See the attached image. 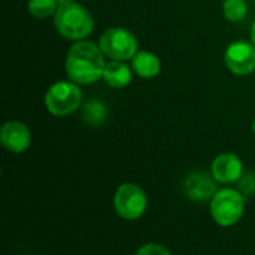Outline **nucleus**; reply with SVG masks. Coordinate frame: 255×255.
<instances>
[{"label":"nucleus","mask_w":255,"mask_h":255,"mask_svg":"<svg viewBox=\"0 0 255 255\" xmlns=\"http://www.w3.org/2000/svg\"><path fill=\"white\" fill-rule=\"evenodd\" d=\"M82 90L81 85L73 81H57L45 93V108L54 117H67L82 106Z\"/></svg>","instance_id":"3"},{"label":"nucleus","mask_w":255,"mask_h":255,"mask_svg":"<svg viewBox=\"0 0 255 255\" xmlns=\"http://www.w3.org/2000/svg\"><path fill=\"white\" fill-rule=\"evenodd\" d=\"M75 0H58V7H61V6H66V4H70V3H73Z\"/></svg>","instance_id":"18"},{"label":"nucleus","mask_w":255,"mask_h":255,"mask_svg":"<svg viewBox=\"0 0 255 255\" xmlns=\"http://www.w3.org/2000/svg\"><path fill=\"white\" fill-rule=\"evenodd\" d=\"M239 182V191L245 196H251L255 193V173L248 172L244 173L242 178L238 181Z\"/></svg>","instance_id":"16"},{"label":"nucleus","mask_w":255,"mask_h":255,"mask_svg":"<svg viewBox=\"0 0 255 255\" xmlns=\"http://www.w3.org/2000/svg\"><path fill=\"white\" fill-rule=\"evenodd\" d=\"M253 131H254V134H255V120H254V123H253Z\"/></svg>","instance_id":"20"},{"label":"nucleus","mask_w":255,"mask_h":255,"mask_svg":"<svg viewBox=\"0 0 255 255\" xmlns=\"http://www.w3.org/2000/svg\"><path fill=\"white\" fill-rule=\"evenodd\" d=\"M81 118L85 124L91 127L102 126L108 118V109L106 105L100 100H88L81 106Z\"/></svg>","instance_id":"13"},{"label":"nucleus","mask_w":255,"mask_h":255,"mask_svg":"<svg viewBox=\"0 0 255 255\" xmlns=\"http://www.w3.org/2000/svg\"><path fill=\"white\" fill-rule=\"evenodd\" d=\"M99 46L108 58L118 61H130L139 51L136 36L124 27L108 28L100 36Z\"/></svg>","instance_id":"5"},{"label":"nucleus","mask_w":255,"mask_h":255,"mask_svg":"<svg viewBox=\"0 0 255 255\" xmlns=\"http://www.w3.org/2000/svg\"><path fill=\"white\" fill-rule=\"evenodd\" d=\"M0 142L4 149L13 154L25 152L31 143V133L28 127L16 120H9L1 126Z\"/></svg>","instance_id":"8"},{"label":"nucleus","mask_w":255,"mask_h":255,"mask_svg":"<svg viewBox=\"0 0 255 255\" xmlns=\"http://www.w3.org/2000/svg\"><path fill=\"white\" fill-rule=\"evenodd\" d=\"M133 72L143 79H152L160 75L161 72V61L160 58L149 51H137V54L131 60Z\"/></svg>","instance_id":"12"},{"label":"nucleus","mask_w":255,"mask_h":255,"mask_svg":"<svg viewBox=\"0 0 255 255\" xmlns=\"http://www.w3.org/2000/svg\"><path fill=\"white\" fill-rule=\"evenodd\" d=\"M134 255H172L169 253L167 248H164L163 245L158 244H146L143 247H140L137 250V253Z\"/></svg>","instance_id":"17"},{"label":"nucleus","mask_w":255,"mask_h":255,"mask_svg":"<svg viewBox=\"0 0 255 255\" xmlns=\"http://www.w3.org/2000/svg\"><path fill=\"white\" fill-rule=\"evenodd\" d=\"M217 181L206 172H193L184 181V193L190 200L206 202L217 194Z\"/></svg>","instance_id":"10"},{"label":"nucleus","mask_w":255,"mask_h":255,"mask_svg":"<svg viewBox=\"0 0 255 255\" xmlns=\"http://www.w3.org/2000/svg\"><path fill=\"white\" fill-rule=\"evenodd\" d=\"M148 199L145 191L131 182H126L120 185L114 196V208L115 212L123 218L128 221H134L143 215L146 211Z\"/></svg>","instance_id":"6"},{"label":"nucleus","mask_w":255,"mask_h":255,"mask_svg":"<svg viewBox=\"0 0 255 255\" xmlns=\"http://www.w3.org/2000/svg\"><path fill=\"white\" fill-rule=\"evenodd\" d=\"M58 10V0H28V12L39 19L54 16Z\"/></svg>","instance_id":"14"},{"label":"nucleus","mask_w":255,"mask_h":255,"mask_svg":"<svg viewBox=\"0 0 255 255\" xmlns=\"http://www.w3.org/2000/svg\"><path fill=\"white\" fill-rule=\"evenodd\" d=\"M227 69L236 76H248L255 72V45L247 40L230 43L224 52Z\"/></svg>","instance_id":"7"},{"label":"nucleus","mask_w":255,"mask_h":255,"mask_svg":"<svg viewBox=\"0 0 255 255\" xmlns=\"http://www.w3.org/2000/svg\"><path fill=\"white\" fill-rule=\"evenodd\" d=\"M106 55L102 52L99 43L91 40L75 42L66 55L67 79L78 85H90L103 78L106 67Z\"/></svg>","instance_id":"1"},{"label":"nucleus","mask_w":255,"mask_h":255,"mask_svg":"<svg viewBox=\"0 0 255 255\" xmlns=\"http://www.w3.org/2000/svg\"><path fill=\"white\" fill-rule=\"evenodd\" d=\"M245 212V197L239 190L223 188L211 200V217L221 227H232Z\"/></svg>","instance_id":"4"},{"label":"nucleus","mask_w":255,"mask_h":255,"mask_svg":"<svg viewBox=\"0 0 255 255\" xmlns=\"http://www.w3.org/2000/svg\"><path fill=\"white\" fill-rule=\"evenodd\" d=\"M102 79L112 88H126L131 84L133 69L127 64V61L111 60L106 63Z\"/></svg>","instance_id":"11"},{"label":"nucleus","mask_w":255,"mask_h":255,"mask_svg":"<svg viewBox=\"0 0 255 255\" xmlns=\"http://www.w3.org/2000/svg\"><path fill=\"white\" fill-rule=\"evenodd\" d=\"M224 16L232 22H239L245 19L248 13V6L245 0H226L223 4Z\"/></svg>","instance_id":"15"},{"label":"nucleus","mask_w":255,"mask_h":255,"mask_svg":"<svg viewBox=\"0 0 255 255\" xmlns=\"http://www.w3.org/2000/svg\"><path fill=\"white\" fill-rule=\"evenodd\" d=\"M211 175L218 184H235L244 175L242 160L233 152H223L214 158L211 164Z\"/></svg>","instance_id":"9"},{"label":"nucleus","mask_w":255,"mask_h":255,"mask_svg":"<svg viewBox=\"0 0 255 255\" xmlns=\"http://www.w3.org/2000/svg\"><path fill=\"white\" fill-rule=\"evenodd\" d=\"M84 1H90V0H84Z\"/></svg>","instance_id":"21"},{"label":"nucleus","mask_w":255,"mask_h":255,"mask_svg":"<svg viewBox=\"0 0 255 255\" xmlns=\"http://www.w3.org/2000/svg\"><path fill=\"white\" fill-rule=\"evenodd\" d=\"M54 25L64 39L79 42L94 31V18L84 4L73 1L58 7L54 15Z\"/></svg>","instance_id":"2"},{"label":"nucleus","mask_w":255,"mask_h":255,"mask_svg":"<svg viewBox=\"0 0 255 255\" xmlns=\"http://www.w3.org/2000/svg\"><path fill=\"white\" fill-rule=\"evenodd\" d=\"M251 42L255 45V21L253 22V27H251Z\"/></svg>","instance_id":"19"}]
</instances>
